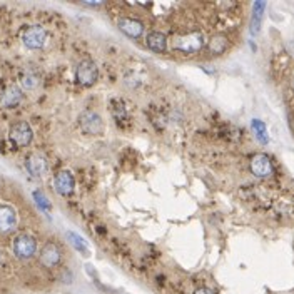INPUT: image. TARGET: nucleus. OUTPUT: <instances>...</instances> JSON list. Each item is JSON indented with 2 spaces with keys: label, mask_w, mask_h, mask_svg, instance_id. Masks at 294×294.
Listing matches in <instances>:
<instances>
[{
  "label": "nucleus",
  "mask_w": 294,
  "mask_h": 294,
  "mask_svg": "<svg viewBox=\"0 0 294 294\" xmlns=\"http://www.w3.org/2000/svg\"><path fill=\"white\" fill-rule=\"evenodd\" d=\"M172 49L181 54H197L204 49V37L197 32L175 35L172 39Z\"/></svg>",
  "instance_id": "1"
},
{
  "label": "nucleus",
  "mask_w": 294,
  "mask_h": 294,
  "mask_svg": "<svg viewBox=\"0 0 294 294\" xmlns=\"http://www.w3.org/2000/svg\"><path fill=\"white\" fill-rule=\"evenodd\" d=\"M12 251H14L15 257L20 261L32 259L37 252V239L30 234H19L12 241Z\"/></svg>",
  "instance_id": "2"
},
{
  "label": "nucleus",
  "mask_w": 294,
  "mask_h": 294,
  "mask_svg": "<svg viewBox=\"0 0 294 294\" xmlns=\"http://www.w3.org/2000/svg\"><path fill=\"white\" fill-rule=\"evenodd\" d=\"M19 227V212L12 204L0 203V234H10Z\"/></svg>",
  "instance_id": "3"
},
{
  "label": "nucleus",
  "mask_w": 294,
  "mask_h": 294,
  "mask_svg": "<svg viewBox=\"0 0 294 294\" xmlns=\"http://www.w3.org/2000/svg\"><path fill=\"white\" fill-rule=\"evenodd\" d=\"M249 169H251V172L254 177L257 179H267L271 177V175L274 174V164L273 161H271V157L267 154H254L251 157V162H249Z\"/></svg>",
  "instance_id": "4"
},
{
  "label": "nucleus",
  "mask_w": 294,
  "mask_h": 294,
  "mask_svg": "<svg viewBox=\"0 0 294 294\" xmlns=\"http://www.w3.org/2000/svg\"><path fill=\"white\" fill-rule=\"evenodd\" d=\"M79 126L89 135H100L104 132V121L97 112L84 111L79 117Z\"/></svg>",
  "instance_id": "5"
},
{
  "label": "nucleus",
  "mask_w": 294,
  "mask_h": 294,
  "mask_svg": "<svg viewBox=\"0 0 294 294\" xmlns=\"http://www.w3.org/2000/svg\"><path fill=\"white\" fill-rule=\"evenodd\" d=\"M97 77H99V69L92 60L85 59L79 64V67L76 70V79L81 85H84V87L94 85L95 82H97Z\"/></svg>",
  "instance_id": "6"
},
{
  "label": "nucleus",
  "mask_w": 294,
  "mask_h": 294,
  "mask_svg": "<svg viewBox=\"0 0 294 294\" xmlns=\"http://www.w3.org/2000/svg\"><path fill=\"white\" fill-rule=\"evenodd\" d=\"M60 261H62V252H60L59 246L55 243H49L43 244V248L41 249V254H39V262L45 267V269H54L60 264Z\"/></svg>",
  "instance_id": "7"
},
{
  "label": "nucleus",
  "mask_w": 294,
  "mask_h": 294,
  "mask_svg": "<svg viewBox=\"0 0 294 294\" xmlns=\"http://www.w3.org/2000/svg\"><path fill=\"white\" fill-rule=\"evenodd\" d=\"M10 139L17 147H27L34 139L32 127L25 121L15 122V124L10 127Z\"/></svg>",
  "instance_id": "8"
},
{
  "label": "nucleus",
  "mask_w": 294,
  "mask_h": 294,
  "mask_svg": "<svg viewBox=\"0 0 294 294\" xmlns=\"http://www.w3.org/2000/svg\"><path fill=\"white\" fill-rule=\"evenodd\" d=\"M22 41H24L27 49H32V50L42 49V47L45 45V41H47V32H45V29H43V27L34 25V27H30V29L25 30Z\"/></svg>",
  "instance_id": "9"
},
{
  "label": "nucleus",
  "mask_w": 294,
  "mask_h": 294,
  "mask_svg": "<svg viewBox=\"0 0 294 294\" xmlns=\"http://www.w3.org/2000/svg\"><path fill=\"white\" fill-rule=\"evenodd\" d=\"M54 186H55V191L59 192L60 196H70L74 187H76V179H74V175L70 174L69 170H62V172L55 175Z\"/></svg>",
  "instance_id": "10"
},
{
  "label": "nucleus",
  "mask_w": 294,
  "mask_h": 294,
  "mask_svg": "<svg viewBox=\"0 0 294 294\" xmlns=\"http://www.w3.org/2000/svg\"><path fill=\"white\" fill-rule=\"evenodd\" d=\"M119 30L124 35L130 39H139L140 35L144 34V25L142 22H139L137 19H129V17H124V19L119 20Z\"/></svg>",
  "instance_id": "11"
},
{
  "label": "nucleus",
  "mask_w": 294,
  "mask_h": 294,
  "mask_svg": "<svg viewBox=\"0 0 294 294\" xmlns=\"http://www.w3.org/2000/svg\"><path fill=\"white\" fill-rule=\"evenodd\" d=\"M25 168H27L29 174H32L34 177H42V175L47 172L49 166H47L45 157L42 154H32L29 156L27 162H25Z\"/></svg>",
  "instance_id": "12"
},
{
  "label": "nucleus",
  "mask_w": 294,
  "mask_h": 294,
  "mask_svg": "<svg viewBox=\"0 0 294 294\" xmlns=\"http://www.w3.org/2000/svg\"><path fill=\"white\" fill-rule=\"evenodd\" d=\"M209 54L212 55H222L224 52L229 49V39L226 37L224 34H216L208 41V45H206Z\"/></svg>",
  "instance_id": "13"
},
{
  "label": "nucleus",
  "mask_w": 294,
  "mask_h": 294,
  "mask_svg": "<svg viewBox=\"0 0 294 294\" xmlns=\"http://www.w3.org/2000/svg\"><path fill=\"white\" fill-rule=\"evenodd\" d=\"M264 8H266V2H256L252 5L251 24H249V34H251L252 37H256V35L261 32L262 17H264Z\"/></svg>",
  "instance_id": "14"
},
{
  "label": "nucleus",
  "mask_w": 294,
  "mask_h": 294,
  "mask_svg": "<svg viewBox=\"0 0 294 294\" xmlns=\"http://www.w3.org/2000/svg\"><path fill=\"white\" fill-rule=\"evenodd\" d=\"M147 47L156 54H164L166 49H168V39L162 32H151L147 35Z\"/></svg>",
  "instance_id": "15"
},
{
  "label": "nucleus",
  "mask_w": 294,
  "mask_h": 294,
  "mask_svg": "<svg viewBox=\"0 0 294 294\" xmlns=\"http://www.w3.org/2000/svg\"><path fill=\"white\" fill-rule=\"evenodd\" d=\"M22 99V90L17 85H8L5 92L2 94V105L3 107H15Z\"/></svg>",
  "instance_id": "16"
},
{
  "label": "nucleus",
  "mask_w": 294,
  "mask_h": 294,
  "mask_svg": "<svg viewBox=\"0 0 294 294\" xmlns=\"http://www.w3.org/2000/svg\"><path fill=\"white\" fill-rule=\"evenodd\" d=\"M251 129L254 132V137L257 139V142L262 144V146H266L267 142H269V134H267V127L262 121L259 119H252L251 121Z\"/></svg>",
  "instance_id": "17"
},
{
  "label": "nucleus",
  "mask_w": 294,
  "mask_h": 294,
  "mask_svg": "<svg viewBox=\"0 0 294 294\" xmlns=\"http://www.w3.org/2000/svg\"><path fill=\"white\" fill-rule=\"evenodd\" d=\"M67 238L70 239V243H72V246L77 249V251H81L82 254H84V256H89V249L85 248L84 239H82L81 236H77L76 232H69Z\"/></svg>",
  "instance_id": "18"
},
{
  "label": "nucleus",
  "mask_w": 294,
  "mask_h": 294,
  "mask_svg": "<svg viewBox=\"0 0 294 294\" xmlns=\"http://www.w3.org/2000/svg\"><path fill=\"white\" fill-rule=\"evenodd\" d=\"M34 199L37 201V204L41 206V209H45V210H49V209H50V203H49V199H47V197L43 196L41 191H35V192H34Z\"/></svg>",
  "instance_id": "19"
},
{
  "label": "nucleus",
  "mask_w": 294,
  "mask_h": 294,
  "mask_svg": "<svg viewBox=\"0 0 294 294\" xmlns=\"http://www.w3.org/2000/svg\"><path fill=\"white\" fill-rule=\"evenodd\" d=\"M22 84H24V87H27V89H32V87L37 85V77L25 76L24 79H22Z\"/></svg>",
  "instance_id": "20"
},
{
  "label": "nucleus",
  "mask_w": 294,
  "mask_h": 294,
  "mask_svg": "<svg viewBox=\"0 0 294 294\" xmlns=\"http://www.w3.org/2000/svg\"><path fill=\"white\" fill-rule=\"evenodd\" d=\"M194 294H214V293L208 288H199V289H196Z\"/></svg>",
  "instance_id": "21"
},
{
  "label": "nucleus",
  "mask_w": 294,
  "mask_h": 294,
  "mask_svg": "<svg viewBox=\"0 0 294 294\" xmlns=\"http://www.w3.org/2000/svg\"><path fill=\"white\" fill-rule=\"evenodd\" d=\"M291 87H293V90H294V76H293V81H291Z\"/></svg>",
  "instance_id": "22"
},
{
  "label": "nucleus",
  "mask_w": 294,
  "mask_h": 294,
  "mask_svg": "<svg viewBox=\"0 0 294 294\" xmlns=\"http://www.w3.org/2000/svg\"><path fill=\"white\" fill-rule=\"evenodd\" d=\"M0 262H2V251H0Z\"/></svg>",
  "instance_id": "23"
}]
</instances>
